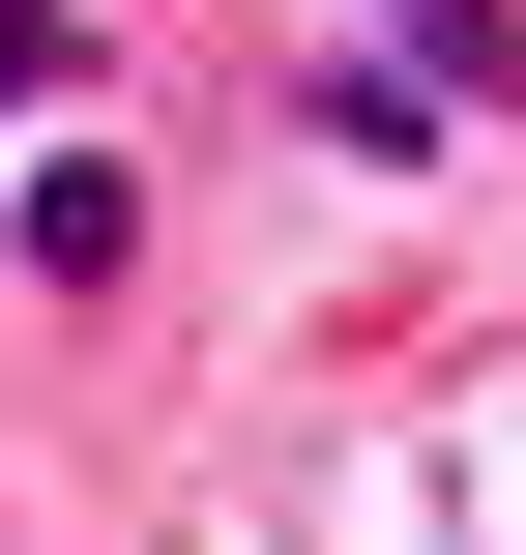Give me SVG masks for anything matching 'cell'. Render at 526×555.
I'll return each mask as SVG.
<instances>
[{"label":"cell","mask_w":526,"mask_h":555,"mask_svg":"<svg viewBox=\"0 0 526 555\" xmlns=\"http://www.w3.org/2000/svg\"><path fill=\"white\" fill-rule=\"evenodd\" d=\"M0 234H29V293H117V263H146V176H117V146H29Z\"/></svg>","instance_id":"1"},{"label":"cell","mask_w":526,"mask_h":555,"mask_svg":"<svg viewBox=\"0 0 526 555\" xmlns=\"http://www.w3.org/2000/svg\"><path fill=\"white\" fill-rule=\"evenodd\" d=\"M0 146H88V0H0Z\"/></svg>","instance_id":"2"},{"label":"cell","mask_w":526,"mask_h":555,"mask_svg":"<svg viewBox=\"0 0 526 555\" xmlns=\"http://www.w3.org/2000/svg\"><path fill=\"white\" fill-rule=\"evenodd\" d=\"M410 59H439L469 117H498V88H526V29H498V0H410Z\"/></svg>","instance_id":"3"}]
</instances>
